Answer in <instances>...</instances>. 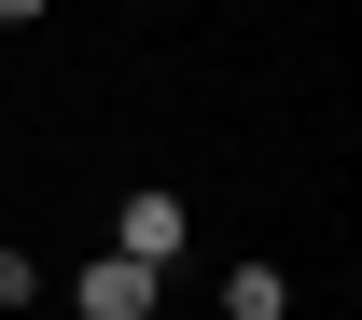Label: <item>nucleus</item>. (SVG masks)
I'll return each mask as SVG.
<instances>
[{
  "mask_svg": "<svg viewBox=\"0 0 362 320\" xmlns=\"http://www.w3.org/2000/svg\"><path fill=\"white\" fill-rule=\"evenodd\" d=\"M181 237H195V209H181L168 182H139V195H126V223H112V251H126V265H153V278H168V265H181Z\"/></svg>",
  "mask_w": 362,
  "mask_h": 320,
  "instance_id": "1",
  "label": "nucleus"
},
{
  "mask_svg": "<svg viewBox=\"0 0 362 320\" xmlns=\"http://www.w3.org/2000/svg\"><path fill=\"white\" fill-rule=\"evenodd\" d=\"M153 292H168V278H153V265H126V251H98V265L70 278V307H84V320H153Z\"/></svg>",
  "mask_w": 362,
  "mask_h": 320,
  "instance_id": "2",
  "label": "nucleus"
},
{
  "mask_svg": "<svg viewBox=\"0 0 362 320\" xmlns=\"http://www.w3.org/2000/svg\"><path fill=\"white\" fill-rule=\"evenodd\" d=\"M279 307H293V278H279V265H237V278H223V320H279Z\"/></svg>",
  "mask_w": 362,
  "mask_h": 320,
  "instance_id": "3",
  "label": "nucleus"
},
{
  "mask_svg": "<svg viewBox=\"0 0 362 320\" xmlns=\"http://www.w3.org/2000/svg\"><path fill=\"white\" fill-rule=\"evenodd\" d=\"M14 307H42V265H28V251L0 237V320H14Z\"/></svg>",
  "mask_w": 362,
  "mask_h": 320,
  "instance_id": "4",
  "label": "nucleus"
},
{
  "mask_svg": "<svg viewBox=\"0 0 362 320\" xmlns=\"http://www.w3.org/2000/svg\"><path fill=\"white\" fill-rule=\"evenodd\" d=\"M28 14H42V0H0V28H28Z\"/></svg>",
  "mask_w": 362,
  "mask_h": 320,
  "instance_id": "5",
  "label": "nucleus"
}]
</instances>
